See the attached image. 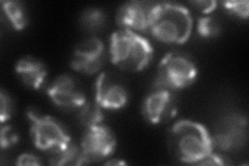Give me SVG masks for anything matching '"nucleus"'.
I'll use <instances>...</instances> for the list:
<instances>
[{
  "label": "nucleus",
  "mask_w": 249,
  "mask_h": 166,
  "mask_svg": "<svg viewBox=\"0 0 249 166\" xmlns=\"http://www.w3.org/2000/svg\"><path fill=\"white\" fill-rule=\"evenodd\" d=\"M193 18L186 6L173 2H156L152 11L149 33L167 45H182L188 41Z\"/></svg>",
  "instance_id": "f03ea898"
},
{
  "label": "nucleus",
  "mask_w": 249,
  "mask_h": 166,
  "mask_svg": "<svg viewBox=\"0 0 249 166\" xmlns=\"http://www.w3.org/2000/svg\"><path fill=\"white\" fill-rule=\"evenodd\" d=\"M231 164V161L228 156L220 153L212 152L209 156H207L204 160L200 161L198 165H220L225 166Z\"/></svg>",
  "instance_id": "4be33fe9"
},
{
  "label": "nucleus",
  "mask_w": 249,
  "mask_h": 166,
  "mask_svg": "<svg viewBox=\"0 0 249 166\" xmlns=\"http://www.w3.org/2000/svg\"><path fill=\"white\" fill-rule=\"evenodd\" d=\"M14 103L10 94L6 93L4 90L0 91V121L4 124L9 121L13 115Z\"/></svg>",
  "instance_id": "412c9836"
},
{
  "label": "nucleus",
  "mask_w": 249,
  "mask_h": 166,
  "mask_svg": "<svg viewBox=\"0 0 249 166\" xmlns=\"http://www.w3.org/2000/svg\"><path fill=\"white\" fill-rule=\"evenodd\" d=\"M178 102L175 92L162 85L154 84L142 105L144 120L152 125L168 123L177 114Z\"/></svg>",
  "instance_id": "0eeeda50"
},
{
  "label": "nucleus",
  "mask_w": 249,
  "mask_h": 166,
  "mask_svg": "<svg viewBox=\"0 0 249 166\" xmlns=\"http://www.w3.org/2000/svg\"><path fill=\"white\" fill-rule=\"evenodd\" d=\"M80 148L88 164L108 159L116 148L113 131L104 124L85 128Z\"/></svg>",
  "instance_id": "1a4fd4ad"
},
{
  "label": "nucleus",
  "mask_w": 249,
  "mask_h": 166,
  "mask_svg": "<svg viewBox=\"0 0 249 166\" xmlns=\"http://www.w3.org/2000/svg\"><path fill=\"white\" fill-rule=\"evenodd\" d=\"M130 99L126 84L110 72L101 73L95 84V101L103 109L120 110L126 107Z\"/></svg>",
  "instance_id": "9b49d317"
},
{
  "label": "nucleus",
  "mask_w": 249,
  "mask_h": 166,
  "mask_svg": "<svg viewBox=\"0 0 249 166\" xmlns=\"http://www.w3.org/2000/svg\"><path fill=\"white\" fill-rule=\"evenodd\" d=\"M108 54L112 64L121 70L140 72L151 65L154 47L143 36L121 28L110 37Z\"/></svg>",
  "instance_id": "7ed1b4c3"
},
{
  "label": "nucleus",
  "mask_w": 249,
  "mask_h": 166,
  "mask_svg": "<svg viewBox=\"0 0 249 166\" xmlns=\"http://www.w3.org/2000/svg\"><path fill=\"white\" fill-rule=\"evenodd\" d=\"M190 3L197 11L205 15H209L214 12L218 5V2L214 1V0H197V1H192Z\"/></svg>",
  "instance_id": "5701e85b"
},
{
  "label": "nucleus",
  "mask_w": 249,
  "mask_h": 166,
  "mask_svg": "<svg viewBox=\"0 0 249 166\" xmlns=\"http://www.w3.org/2000/svg\"><path fill=\"white\" fill-rule=\"evenodd\" d=\"M78 120L85 128L93 127L104 122V112L103 108L98 103L87 102L85 104L78 110Z\"/></svg>",
  "instance_id": "dca6fc26"
},
{
  "label": "nucleus",
  "mask_w": 249,
  "mask_h": 166,
  "mask_svg": "<svg viewBox=\"0 0 249 166\" xmlns=\"http://www.w3.org/2000/svg\"><path fill=\"white\" fill-rule=\"evenodd\" d=\"M1 10L15 30H23L28 25V15L23 2L18 0H3Z\"/></svg>",
  "instance_id": "4468645a"
},
{
  "label": "nucleus",
  "mask_w": 249,
  "mask_h": 166,
  "mask_svg": "<svg viewBox=\"0 0 249 166\" xmlns=\"http://www.w3.org/2000/svg\"><path fill=\"white\" fill-rule=\"evenodd\" d=\"M19 142V134L11 125H3L0 133V146L2 149L10 148Z\"/></svg>",
  "instance_id": "aec40b11"
},
{
  "label": "nucleus",
  "mask_w": 249,
  "mask_h": 166,
  "mask_svg": "<svg viewBox=\"0 0 249 166\" xmlns=\"http://www.w3.org/2000/svg\"><path fill=\"white\" fill-rule=\"evenodd\" d=\"M105 164L106 165H126L127 163L121 160H110V161H107Z\"/></svg>",
  "instance_id": "393cba45"
},
{
  "label": "nucleus",
  "mask_w": 249,
  "mask_h": 166,
  "mask_svg": "<svg viewBox=\"0 0 249 166\" xmlns=\"http://www.w3.org/2000/svg\"><path fill=\"white\" fill-rule=\"evenodd\" d=\"M47 94L54 105L66 110H79L88 102L80 82L71 74L57 76L49 85Z\"/></svg>",
  "instance_id": "9d476101"
},
{
  "label": "nucleus",
  "mask_w": 249,
  "mask_h": 166,
  "mask_svg": "<svg viewBox=\"0 0 249 166\" xmlns=\"http://www.w3.org/2000/svg\"><path fill=\"white\" fill-rule=\"evenodd\" d=\"M223 10L233 17H237L241 20L248 19L249 3L247 0H229L220 3Z\"/></svg>",
  "instance_id": "6ab92c4d"
},
{
  "label": "nucleus",
  "mask_w": 249,
  "mask_h": 166,
  "mask_svg": "<svg viewBox=\"0 0 249 166\" xmlns=\"http://www.w3.org/2000/svg\"><path fill=\"white\" fill-rule=\"evenodd\" d=\"M196 31L198 36L204 38H213L221 34V25L219 21L212 16H204L197 20Z\"/></svg>",
  "instance_id": "a211bd4d"
},
{
  "label": "nucleus",
  "mask_w": 249,
  "mask_h": 166,
  "mask_svg": "<svg viewBox=\"0 0 249 166\" xmlns=\"http://www.w3.org/2000/svg\"><path fill=\"white\" fill-rule=\"evenodd\" d=\"M49 163L51 165H82L88 164L82 154L81 148L73 142L60 152L49 154Z\"/></svg>",
  "instance_id": "2eb2a0df"
},
{
  "label": "nucleus",
  "mask_w": 249,
  "mask_h": 166,
  "mask_svg": "<svg viewBox=\"0 0 249 166\" xmlns=\"http://www.w3.org/2000/svg\"><path fill=\"white\" fill-rule=\"evenodd\" d=\"M15 71L21 81L34 90L43 88L48 76V69L44 61L31 55H25L16 62Z\"/></svg>",
  "instance_id": "ddd939ff"
},
{
  "label": "nucleus",
  "mask_w": 249,
  "mask_h": 166,
  "mask_svg": "<svg viewBox=\"0 0 249 166\" xmlns=\"http://www.w3.org/2000/svg\"><path fill=\"white\" fill-rule=\"evenodd\" d=\"M27 117L30 123V136L34 145L47 154L57 153L72 144L65 126L48 114H41L29 109Z\"/></svg>",
  "instance_id": "39448f33"
},
{
  "label": "nucleus",
  "mask_w": 249,
  "mask_h": 166,
  "mask_svg": "<svg viewBox=\"0 0 249 166\" xmlns=\"http://www.w3.org/2000/svg\"><path fill=\"white\" fill-rule=\"evenodd\" d=\"M43 162L40 159V157H37L36 155L30 154V153H24L21 154L18 158L17 161H16V164L19 166H27V165H41Z\"/></svg>",
  "instance_id": "b1692460"
},
{
  "label": "nucleus",
  "mask_w": 249,
  "mask_h": 166,
  "mask_svg": "<svg viewBox=\"0 0 249 166\" xmlns=\"http://www.w3.org/2000/svg\"><path fill=\"white\" fill-rule=\"evenodd\" d=\"M247 117L238 112L225 114L215 129L212 135L214 148L223 153L238 151L243 148L248 137Z\"/></svg>",
  "instance_id": "423d86ee"
},
{
  "label": "nucleus",
  "mask_w": 249,
  "mask_h": 166,
  "mask_svg": "<svg viewBox=\"0 0 249 166\" xmlns=\"http://www.w3.org/2000/svg\"><path fill=\"white\" fill-rule=\"evenodd\" d=\"M156 2L132 0L123 3L116 13L115 21L122 29L135 31H149L152 11Z\"/></svg>",
  "instance_id": "f8f14e48"
},
{
  "label": "nucleus",
  "mask_w": 249,
  "mask_h": 166,
  "mask_svg": "<svg viewBox=\"0 0 249 166\" xmlns=\"http://www.w3.org/2000/svg\"><path fill=\"white\" fill-rule=\"evenodd\" d=\"M106 14L100 7L91 6L85 9L80 16V24L89 33H96L106 24Z\"/></svg>",
  "instance_id": "f3484780"
},
{
  "label": "nucleus",
  "mask_w": 249,
  "mask_h": 166,
  "mask_svg": "<svg viewBox=\"0 0 249 166\" xmlns=\"http://www.w3.org/2000/svg\"><path fill=\"white\" fill-rule=\"evenodd\" d=\"M107 50L105 43L98 37H89L74 48L70 65L78 73L93 75L105 65Z\"/></svg>",
  "instance_id": "6e6552de"
},
{
  "label": "nucleus",
  "mask_w": 249,
  "mask_h": 166,
  "mask_svg": "<svg viewBox=\"0 0 249 166\" xmlns=\"http://www.w3.org/2000/svg\"><path fill=\"white\" fill-rule=\"evenodd\" d=\"M169 147L178 161L198 164L214 151L212 134L191 120L178 121L169 131Z\"/></svg>",
  "instance_id": "f257e3e1"
},
{
  "label": "nucleus",
  "mask_w": 249,
  "mask_h": 166,
  "mask_svg": "<svg viewBox=\"0 0 249 166\" xmlns=\"http://www.w3.org/2000/svg\"><path fill=\"white\" fill-rule=\"evenodd\" d=\"M197 77L198 68L190 55L181 51H171L161 59L155 84L176 92L189 88Z\"/></svg>",
  "instance_id": "20e7f679"
}]
</instances>
